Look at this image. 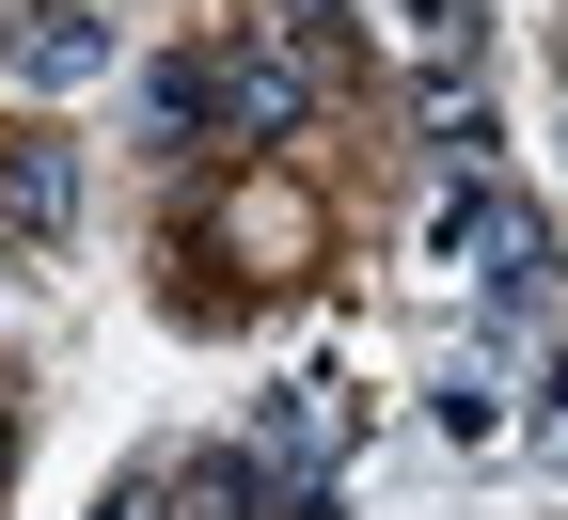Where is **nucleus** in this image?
I'll use <instances>...</instances> for the list:
<instances>
[{"mask_svg": "<svg viewBox=\"0 0 568 520\" xmlns=\"http://www.w3.org/2000/svg\"><path fill=\"white\" fill-rule=\"evenodd\" d=\"M205 126L301 142V126H316V63H301V48H205Z\"/></svg>", "mask_w": 568, "mask_h": 520, "instance_id": "f257e3e1", "label": "nucleus"}, {"mask_svg": "<svg viewBox=\"0 0 568 520\" xmlns=\"http://www.w3.org/2000/svg\"><path fill=\"white\" fill-rule=\"evenodd\" d=\"M0 221H17V237H63V221H80V159H63V142H0Z\"/></svg>", "mask_w": 568, "mask_h": 520, "instance_id": "f03ea898", "label": "nucleus"}, {"mask_svg": "<svg viewBox=\"0 0 568 520\" xmlns=\"http://www.w3.org/2000/svg\"><path fill=\"white\" fill-rule=\"evenodd\" d=\"M17 63H32V80H95V63H111V17H95V0H32Z\"/></svg>", "mask_w": 568, "mask_h": 520, "instance_id": "7ed1b4c3", "label": "nucleus"}, {"mask_svg": "<svg viewBox=\"0 0 568 520\" xmlns=\"http://www.w3.org/2000/svg\"><path fill=\"white\" fill-rule=\"evenodd\" d=\"M332 441H347V410H332L316 379H284V395H268V458H332Z\"/></svg>", "mask_w": 568, "mask_h": 520, "instance_id": "20e7f679", "label": "nucleus"}, {"mask_svg": "<svg viewBox=\"0 0 568 520\" xmlns=\"http://www.w3.org/2000/svg\"><path fill=\"white\" fill-rule=\"evenodd\" d=\"M190 504L205 520H268V458H190Z\"/></svg>", "mask_w": 568, "mask_h": 520, "instance_id": "39448f33", "label": "nucleus"}, {"mask_svg": "<svg viewBox=\"0 0 568 520\" xmlns=\"http://www.w3.org/2000/svg\"><path fill=\"white\" fill-rule=\"evenodd\" d=\"M410 32H443V48H458V32H474V0H410Z\"/></svg>", "mask_w": 568, "mask_h": 520, "instance_id": "423d86ee", "label": "nucleus"}, {"mask_svg": "<svg viewBox=\"0 0 568 520\" xmlns=\"http://www.w3.org/2000/svg\"><path fill=\"white\" fill-rule=\"evenodd\" d=\"M95 520H159V489H111V504H95Z\"/></svg>", "mask_w": 568, "mask_h": 520, "instance_id": "0eeeda50", "label": "nucleus"}]
</instances>
